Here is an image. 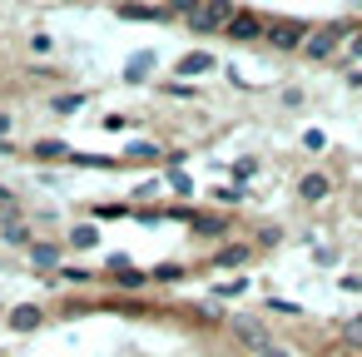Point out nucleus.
Here are the masks:
<instances>
[{
  "label": "nucleus",
  "instance_id": "bb28decb",
  "mask_svg": "<svg viewBox=\"0 0 362 357\" xmlns=\"http://www.w3.org/2000/svg\"><path fill=\"white\" fill-rule=\"evenodd\" d=\"M0 204H6V189H0Z\"/></svg>",
  "mask_w": 362,
  "mask_h": 357
},
{
  "label": "nucleus",
  "instance_id": "aec40b11",
  "mask_svg": "<svg viewBox=\"0 0 362 357\" xmlns=\"http://www.w3.org/2000/svg\"><path fill=\"white\" fill-rule=\"evenodd\" d=\"M154 154H159L154 144H134V149H129V159H154Z\"/></svg>",
  "mask_w": 362,
  "mask_h": 357
},
{
  "label": "nucleus",
  "instance_id": "20e7f679",
  "mask_svg": "<svg viewBox=\"0 0 362 357\" xmlns=\"http://www.w3.org/2000/svg\"><path fill=\"white\" fill-rule=\"evenodd\" d=\"M228 35H233V40H258V35H268V30H263V21H258L253 11H238V16L228 21Z\"/></svg>",
  "mask_w": 362,
  "mask_h": 357
},
{
  "label": "nucleus",
  "instance_id": "a878e982",
  "mask_svg": "<svg viewBox=\"0 0 362 357\" xmlns=\"http://www.w3.org/2000/svg\"><path fill=\"white\" fill-rule=\"evenodd\" d=\"M352 55H362V30H357V40H352Z\"/></svg>",
  "mask_w": 362,
  "mask_h": 357
},
{
  "label": "nucleus",
  "instance_id": "412c9836",
  "mask_svg": "<svg viewBox=\"0 0 362 357\" xmlns=\"http://www.w3.org/2000/svg\"><path fill=\"white\" fill-rule=\"evenodd\" d=\"M214 199H218V204H238V199H243V189H218Z\"/></svg>",
  "mask_w": 362,
  "mask_h": 357
},
{
  "label": "nucleus",
  "instance_id": "5701e85b",
  "mask_svg": "<svg viewBox=\"0 0 362 357\" xmlns=\"http://www.w3.org/2000/svg\"><path fill=\"white\" fill-rule=\"evenodd\" d=\"M179 11H189V16H199V0H174Z\"/></svg>",
  "mask_w": 362,
  "mask_h": 357
},
{
  "label": "nucleus",
  "instance_id": "f03ea898",
  "mask_svg": "<svg viewBox=\"0 0 362 357\" xmlns=\"http://www.w3.org/2000/svg\"><path fill=\"white\" fill-rule=\"evenodd\" d=\"M337 40H342V25L313 30V35H308V45H303V55H308V60H327V55L337 50Z\"/></svg>",
  "mask_w": 362,
  "mask_h": 357
},
{
  "label": "nucleus",
  "instance_id": "f3484780",
  "mask_svg": "<svg viewBox=\"0 0 362 357\" xmlns=\"http://www.w3.org/2000/svg\"><path fill=\"white\" fill-rule=\"evenodd\" d=\"M115 283H119V288H139V283H144V273H134V268H119V273H115Z\"/></svg>",
  "mask_w": 362,
  "mask_h": 357
},
{
  "label": "nucleus",
  "instance_id": "2eb2a0df",
  "mask_svg": "<svg viewBox=\"0 0 362 357\" xmlns=\"http://www.w3.org/2000/svg\"><path fill=\"white\" fill-rule=\"evenodd\" d=\"M154 278H159V283H179V278H184V268H179V263H159V268H154Z\"/></svg>",
  "mask_w": 362,
  "mask_h": 357
},
{
  "label": "nucleus",
  "instance_id": "4be33fe9",
  "mask_svg": "<svg viewBox=\"0 0 362 357\" xmlns=\"http://www.w3.org/2000/svg\"><path fill=\"white\" fill-rule=\"evenodd\" d=\"M342 332H347V342H362V317H352V322H347Z\"/></svg>",
  "mask_w": 362,
  "mask_h": 357
},
{
  "label": "nucleus",
  "instance_id": "9b49d317",
  "mask_svg": "<svg viewBox=\"0 0 362 357\" xmlns=\"http://www.w3.org/2000/svg\"><path fill=\"white\" fill-rule=\"evenodd\" d=\"M30 263H35V268H55V263H60V248H55V243H35V248H30Z\"/></svg>",
  "mask_w": 362,
  "mask_h": 357
},
{
  "label": "nucleus",
  "instance_id": "39448f33",
  "mask_svg": "<svg viewBox=\"0 0 362 357\" xmlns=\"http://www.w3.org/2000/svg\"><path fill=\"white\" fill-rule=\"evenodd\" d=\"M298 194H303L308 204H322V199L332 194V179H327V174H308V179L298 184Z\"/></svg>",
  "mask_w": 362,
  "mask_h": 357
},
{
  "label": "nucleus",
  "instance_id": "b1692460",
  "mask_svg": "<svg viewBox=\"0 0 362 357\" xmlns=\"http://www.w3.org/2000/svg\"><path fill=\"white\" fill-rule=\"evenodd\" d=\"M258 357H288V352H283V347H278V342H273V347H263V352H258Z\"/></svg>",
  "mask_w": 362,
  "mask_h": 357
},
{
  "label": "nucleus",
  "instance_id": "6ab92c4d",
  "mask_svg": "<svg viewBox=\"0 0 362 357\" xmlns=\"http://www.w3.org/2000/svg\"><path fill=\"white\" fill-rule=\"evenodd\" d=\"M6 243H25V223L11 218V223H6Z\"/></svg>",
  "mask_w": 362,
  "mask_h": 357
},
{
  "label": "nucleus",
  "instance_id": "ddd939ff",
  "mask_svg": "<svg viewBox=\"0 0 362 357\" xmlns=\"http://www.w3.org/2000/svg\"><path fill=\"white\" fill-rule=\"evenodd\" d=\"M119 16L124 21H159L164 11H154V6H119Z\"/></svg>",
  "mask_w": 362,
  "mask_h": 357
},
{
  "label": "nucleus",
  "instance_id": "4468645a",
  "mask_svg": "<svg viewBox=\"0 0 362 357\" xmlns=\"http://www.w3.org/2000/svg\"><path fill=\"white\" fill-rule=\"evenodd\" d=\"M243 258H248V248H243V243H233V248H223V253H218V268H233V263H243Z\"/></svg>",
  "mask_w": 362,
  "mask_h": 357
},
{
  "label": "nucleus",
  "instance_id": "a211bd4d",
  "mask_svg": "<svg viewBox=\"0 0 362 357\" xmlns=\"http://www.w3.org/2000/svg\"><path fill=\"white\" fill-rule=\"evenodd\" d=\"M95 238H100V233H95L90 223H85V228H75V248H95Z\"/></svg>",
  "mask_w": 362,
  "mask_h": 357
},
{
  "label": "nucleus",
  "instance_id": "f257e3e1",
  "mask_svg": "<svg viewBox=\"0 0 362 357\" xmlns=\"http://www.w3.org/2000/svg\"><path fill=\"white\" fill-rule=\"evenodd\" d=\"M238 11L228 6V0H209V6H199V16H194V30H218V25H228Z\"/></svg>",
  "mask_w": 362,
  "mask_h": 357
},
{
  "label": "nucleus",
  "instance_id": "0eeeda50",
  "mask_svg": "<svg viewBox=\"0 0 362 357\" xmlns=\"http://www.w3.org/2000/svg\"><path fill=\"white\" fill-rule=\"evenodd\" d=\"M40 317H45V312H40L35 303H21V308H11V327H16V332H30V327H40Z\"/></svg>",
  "mask_w": 362,
  "mask_h": 357
},
{
  "label": "nucleus",
  "instance_id": "393cba45",
  "mask_svg": "<svg viewBox=\"0 0 362 357\" xmlns=\"http://www.w3.org/2000/svg\"><path fill=\"white\" fill-rule=\"evenodd\" d=\"M11 134V115H0V139H6Z\"/></svg>",
  "mask_w": 362,
  "mask_h": 357
},
{
  "label": "nucleus",
  "instance_id": "423d86ee",
  "mask_svg": "<svg viewBox=\"0 0 362 357\" xmlns=\"http://www.w3.org/2000/svg\"><path fill=\"white\" fill-rule=\"evenodd\" d=\"M233 332H238L248 347H258V352H263V347H273V342H268V332H263L253 317H233Z\"/></svg>",
  "mask_w": 362,
  "mask_h": 357
},
{
  "label": "nucleus",
  "instance_id": "6e6552de",
  "mask_svg": "<svg viewBox=\"0 0 362 357\" xmlns=\"http://www.w3.org/2000/svg\"><path fill=\"white\" fill-rule=\"evenodd\" d=\"M35 159H45V164H55V159H75V149H65L60 139H35V149H30Z\"/></svg>",
  "mask_w": 362,
  "mask_h": 357
},
{
  "label": "nucleus",
  "instance_id": "7ed1b4c3",
  "mask_svg": "<svg viewBox=\"0 0 362 357\" xmlns=\"http://www.w3.org/2000/svg\"><path fill=\"white\" fill-rule=\"evenodd\" d=\"M303 35H308V25H298V21H278V25H268V40H273L278 50H298V45H308Z\"/></svg>",
  "mask_w": 362,
  "mask_h": 357
},
{
  "label": "nucleus",
  "instance_id": "dca6fc26",
  "mask_svg": "<svg viewBox=\"0 0 362 357\" xmlns=\"http://www.w3.org/2000/svg\"><path fill=\"white\" fill-rule=\"evenodd\" d=\"M80 105H85V100H80V95H60V100H55V115H75V110H80Z\"/></svg>",
  "mask_w": 362,
  "mask_h": 357
},
{
  "label": "nucleus",
  "instance_id": "f8f14e48",
  "mask_svg": "<svg viewBox=\"0 0 362 357\" xmlns=\"http://www.w3.org/2000/svg\"><path fill=\"white\" fill-rule=\"evenodd\" d=\"M228 223L218 218V213H194V233H223Z\"/></svg>",
  "mask_w": 362,
  "mask_h": 357
},
{
  "label": "nucleus",
  "instance_id": "9d476101",
  "mask_svg": "<svg viewBox=\"0 0 362 357\" xmlns=\"http://www.w3.org/2000/svg\"><path fill=\"white\" fill-rule=\"evenodd\" d=\"M144 70H154V50H139V55H129V65H124L129 80H144Z\"/></svg>",
  "mask_w": 362,
  "mask_h": 357
},
{
  "label": "nucleus",
  "instance_id": "1a4fd4ad",
  "mask_svg": "<svg viewBox=\"0 0 362 357\" xmlns=\"http://www.w3.org/2000/svg\"><path fill=\"white\" fill-rule=\"evenodd\" d=\"M204 70H214V55H204V50H194V55L179 60V75H204Z\"/></svg>",
  "mask_w": 362,
  "mask_h": 357
}]
</instances>
